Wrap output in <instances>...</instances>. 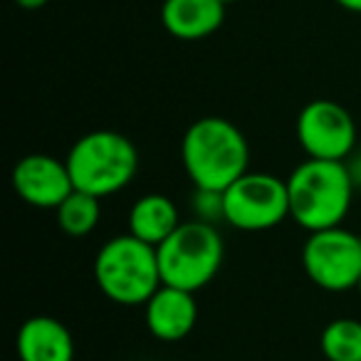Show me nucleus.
<instances>
[{"mask_svg":"<svg viewBox=\"0 0 361 361\" xmlns=\"http://www.w3.org/2000/svg\"><path fill=\"white\" fill-rule=\"evenodd\" d=\"M13 191L32 208L57 211L62 201L75 191L67 161L50 154L23 156L13 169Z\"/></svg>","mask_w":361,"mask_h":361,"instance_id":"9","label":"nucleus"},{"mask_svg":"<svg viewBox=\"0 0 361 361\" xmlns=\"http://www.w3.org/2000/svg\"><path fill=\"white\" fill-rule=\"evenodd\" d=\"M180 164L196 188L226 191L233 180L250 171V146L233 121L203 116L180 139Z\"/></svg>","mask_w":361,"mask_h":361,"instance_id":"1","label":"nucleus"},{"mask_svg":"<svg viewBox=\"0 0 361 361\" xmlns=\"http://www.w3.org/2000/svg\"><path fill=\"white\" fill-rule=\"evenodd\" d=\"M223 6H233V3H238V0H221Z\"/></svg>","mask_w":361,"mask_h":361,"instance_id":"20","label":"nucleus"},{"mask_svg":"<svg viewBox=\"0 0 361 361\" xmlns=\"http://www.w3.org/2000/svg\"><path fill=\"white\" fill-rule=\"evenodd\" d=\"M226 8L221 0H164L161 25L176 40H206L221 30Z\"/></svg>","mask_w":361,"mask_h":361,"instance_id":"12","label":"nucleus"},{"mask_svg":"<svg viewBox=\"0 0 361 361\" xmlns=\"http://www.w3.org/2000/svg\"><path fill=\"white\" fill-rule=\"evenodd\" d=\"M302 267L319 290H356L361 277V233L341 226L310 233L302 247Z\"/></svg>","mask_w":361,"mask_h":361,"instance_id":"7","label":"nucleus"},{"mask_svg":"<svg viewBox=\"0 0 361 361\" xmlns=\"http://www.w3.org/2000/svg\"><path fill=\"white\" fill-rule=\"evenodd\" d=\"M159 267L164 285L198 292L211 285L226 255L223 235L213 223L183 221L159 247Z\"/></svg>","mask_w":361,"mask_h":361,"instance_id":"5","label":"nucleus"},{"mask_svg":"<svg viewBox=\"0 0 361 361\" xmlns=\"http://www.w3.org/2000/svg\"><path fill=\"white\" fill-rule=\"evenodd\" d=\"M180 223L183 221H180V211L173 198L164 193H146L131 203L129 216H126V228H129L126 233L159 247L166 238L173 235Z\"/></svg>","mask_w":361,"mask_h":361,"instance_id":"13","label":"nucleus"},{"mask_svg":"<svg viewBox=\"0 0 361 361\" xmlns=\"http://www.w3.org/2000/svg\"><path fill=\"white\" fill-rule=\"evenodd\" d=\"M67 169L77 191L109 198L124 191L139 173V149L129 136L97 129L80 136L67 151Z\"/></svg>","mask_w":361,"mask_h":361,"instance_id":"3","label":"nucleus"},{"mask_svg":"<svg viewBox=\"0 0 361 361\" xmlns=\"http://www.w3.org/2000/svg\"><path fill=\"white\" fill-rule=\"evenodd\" d=\"M295 134L307 159L346 161L356 151V121L341 104L314 99L297 114Z\"/></svg>","mask_w":361,"mask_h":361,"instance_id":"8","label":"nucleus"},{"mask_svg":"<svg viewBox=\"0 0 361 361\" xmlns=\"http://www.w3.org/2000/svg\"><path fill=\"white\" fill-rule=\"evenodd\" d=\"M18 8H23V11H40V8H45L50 0H13Z\"/></svg>","mask_w":361,"mask_h":361,"instance_id":"18","label":"nucleus"},{"mask_svg":"<svg viewBox=\"0 0 361 361\" xmlns=\"http://www.w3.org/2000/svg\"><path fill=\"white\" fill-rule=\"evenodd\" d=\"M290 218L307 233L326 231L344 223L354 203L356 186L346 161L307 159L287 178Z\"/></svg>","mask_w":361,"mask_h":361,"instance_id":"2","label":"nucleus"},{"mask_svg":"<svg viewBox=\"0 0 361 361\" xmlns=\"http://www.w3.org/2000/svg\"><path fill=\"white\" fill-rule=\"evenodd\" d=\"M57 226L70 238H85L99 226L102 218V198L85 191H72L55 211Z\"/></svg>","mask_w":361,"mask_h":361,"instance_id":"14","label":"nucleus"},{"mask_svg":"<svg viewBox=\"0 0 361 361\" xmlns=\"http://www.w3.org/2000/svg\"><path fill=\"white\" fill-rule=\"evenodd\" d=\"M94 280L102 295L114 305H146L164 285L159 250L131 233L109 238L94 257Z\"/></svg>","mask_w":361,"mask_h":361,"instance_id":"4","label":"nucleus"},{"mask_svg":"<svg viewBox=\"0 0 361 361\" xmlns=\"http://www.w3.org/2000/svg\"><path fill=\"white\" fill-rule=\"evenodd\" d=\"M193 213L198 221H206L216 226L223 221V191H211V188H196L191 198Z\"/></svg>","mask_w":361,"mask_h":361,"instance_id":"16","label":"nucleus"},{"mask_svg":"<svg viewBox=\"0 0 361 361\" xmlns=\"http://www.w3.org/2000/svg\"><path fill=\"white\" fill-rule=\"evenodd\" d=\"M356 292H359V297H361V277H359V285H356Z\"/></svg>","mask_w":361,"mask_h":361,"instance_id":"21","label":"nucleus"},{"mask_svg":"<svg viewBox=\"0 0 361 361\" xmlns=\"http://www.w3.org/2000/svg\"><path fill=\"white\" fill-rule=\"evenodd\" d=\"M290 218L287 178L247 171L223 191V223L243 233H262Z\"/></svg>","mask_w":361,"mask_h":361,"instance_id":"6","label":"nucleus"},{"mask_svg":"<svg viewBox=\"0 0 361 361\" xmlns=\"http://www.w3.org/2000/svg\"><path fill=\"white\" fill-rule=\"evenodd\" d=\"M16 351L20 361H75V339L60 319L37 314L20 324Z\"/></svg>","mask_w":361,"mask_h":361,"instance_id":"11","label":"nucleus"},{"mask_svg":"<svg viewBox=\"0 0 361 361\" xmlns=\"http://www.w3.org/2000/svg\"><path fill=\"white\" fill-rule=\"evenodd\" d=\"M144 322L151 336L159 341H180L198 322L196 292L161 285L144 305Z\"/></svg>","mask_w":361,"mask_h":361,"instance_id":"10","label":"nucleus"},{"mask_svg":"<svg viewBox=\"0 0 361 361\" xmlns=\"http://www.w3.org/2000/svg\"><path fill=\"white\" fill-rule=\"evenodd\" d=\"M334 3L349 13H361V0H334Z\"/></svg>","mask_w":361,"mask_h":361,"instance_id":"19","label":"nucleus"},{"mask_svg":"<svg viewBox=\"0 0 361 361\" xmlns=\"http://www.w3.org/2000/svg\"><path fill=\"white\" fill-rule=\"evenodd\" d=\"M346 169H349V176L354 180L356 191H361V151H354V154L346 159Z\"/></svg>","mask_w":361,"mask_h":361,"instance_id":"17","label":"nucleus"},{"mask_svg":"<svg viewBox=\"0 0 361 361\" xmlns=\"http://www.w3.org/2000/svg\"><path fill=\"white\" fill-rule=\"evenodd\" d=\"M319 349L326 361H361V322L351 317L331 319L322 329Z\"/></svg>","mask_w":361,"mask_h":361,"instance_id":"15","label":"nucleus"}]
</instances>
